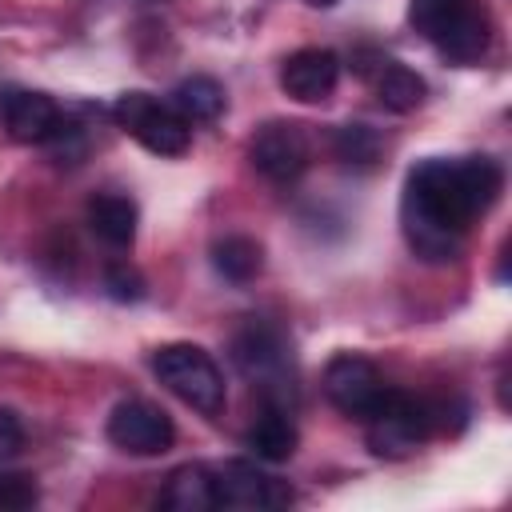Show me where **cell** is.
I'll list each match as a JSON object with an SVG mask.
<instances>
[{
	"label": "cell",
	"instance_id": "603a6c76",
	"mask_svg": "<svg viewBox=\"0 0 512 512\" xmlns=\"http://www.w3.org/2000/svg\"><path fill=\"white\" fill-rule=\"evenodd\" d=\"M308 4H312V8H332L336 0H308Z\"/></svg>",
	"mask_w": 512,
	"mask_h": 512
},
{
	"label": "cell",
	"instance_id": "9c48e42d",
	"mask_svg": "<svg viewBox=\"0 0 512 512\" xmlns=\"http://www.w3.org/2000/svg\"><path fill=\"white\" fill-rule=\"evenodd\" d=\"M248 160L252 168L272 180V184H292L304 168H308V136L300 124L292 120H272L264 124L252 144H248Z\"/></svg>",
	"mask_w": 512,
	"mask_h": 512
},
{
	"label": "cell",
	"instance_id": "5bb4252c",
	"mask_svg": "<svg viewBox=\"0 0 512 512\" xmlns=\"http://www.w3.org/2000/svg\"><path fill=\"white\" fill-rule=\"evenodd\" d=\"M160 504L168 512H208L216 508V472L204 464H180L168 472Z\"/></svg>",
	"mask_w": 512,
	"mask_h": 512
},
{
	"label": "cell",
	"instance_id": "44dd1931",
	"mask_svg": "<svg viewBox=\"0 0 512 512\" xmlns=\"http://www.w3.org/2000/svg\"><path fill=\"white\" fill-rule=\"evenodd\" d=\"M104 288H108V296L120 300V304L144 300V276H140L132 264H124V260H116V264L104 268Z\"/></svg>",
	"mask_w": 512,
	"mask_h": 512
},
{
	"label": "cell",
	"instance_id": "5b68a950",
	"mask_svg": "<svg viewBox=\"0 0 512 512\" xmlns=\"http://www.w3.org/2000/svg\"><path fill=\"white\" fill-rule=\"evenodd\" d=\"M232 360H236V368L260 388L264 404L288 408V404L296 400L288 348H284V336H280L276 328H268V324H248V328L232 340Z\"/></svg>",
	"mask_w": 512,
	"mask_h": 512
},
{
	"label": "cell",
	"instance_id": "4fadbf2b",
	"mask_svg": "<svg viewBox=\"0 0 512 512\" xmlns=\"http://www.w3.org/2000/svg\"><path fill=\"white\" fill-rule=\"evenodd\" d=\"M244 444L256 460H268V464H280L296 452L300 444V432L288 416V408H276V404H264V412L252 420V428L244 432Z\"/></svg>",
	"mask_w": 512,
	"mask_h": 512
},
{
	"label": "cell",
	"instance_id": "ba28073f",
	"mask_svg": "<svg viewBox=\"0 0 512 512\" xmlns=\"http://www.w3.org/2000/svg\"><path fill=\"white\" fill-rule=\"evenodd\" d=\"M292 504V488L252 460H228L216 472V508H236V512H268Z\"/></svg>",
	"mask_w": 512,
	"mask_h": 512
},
{
	"label": "cell",
	"instance_id": "6da1fadb",
	"mask_svg": "<svg viewBox=\"0 0 512 512\" xmlns=\"http://www.w3.org/2000/svg\"><path fill=\"white\" fill-rule=\"evenodd\" d=\"M500 188H504V168L492 156L416 164L408 172L404 204H400L408 248L428 264L452 260L460 252L464 228L496 204Z\"/></svg>",
	"mask_w": 512,
	"mask_h": 512
},
{
	"label": "cell",
	"instance_id": "277c9868",
	"mask_svg": "<svg viewBox=\"0 0 512 512\" xmlns=\"http://www.w3.org/2000/svg\"><path fill=\"white\" fill-rule=\"evenodd\" d=\"M364 424H368V448L384 460H400V456L416 452V444L428 440V432L436 424V408L412 392L384 388V396L364 416Z\"/></svg>",
	"mask_w": 512,
	"mask_h": 512
},
{
	"label": "cell",
	"instance_id": "e0dca14e",
	"mask_svg": "<svg viewBox=\"0 0 512 512\" xmlns=\"http://www.w3.org/2000/svg\"><path fill=\"white\" fill-rule=\"evenodd\" d=\"M172 108H176L188 124H196V120L208 124V120H216V116L224 112V88H220L212 76H188V80L176 84Z\"/></svg>",
	"mask_w": 512,
	"mask_h": 512
},
{
	"label": "cell",
	"instance_id": "30bf717a",
	"mask_svg": "<svg viewBox=\"0 0 512 512\" xmlns=\"http://www.w3.org/2000/svg\"><path fill=\"white\" fill-rule=\"evenodd\" d=\"M324 396H328L344 416L364 420V416L376 408V400L384 396V380H380V372H376L372 360H364V356H356V352H340V356H332L328 368H324Z\"/></svg>",
	"mask_w": 512,
	"mask_h": 512
},
{
	"label": "cell",
	"instance_id": "ac0fdd59",
	"mask_svg": "<svg viewBox=\"0 0 512 512\" xmlns=\"http://www.w3.org/2000/svg\"><path fill=\"white\" fill-rule=\"evenodd\" d=\"M424 80L412 72V68H404V64H384L380 72H376V96H380V104L388 108V112H412V108H420L424 104Z\"/></svg>",
	"mask_w": 512,
	"mask_h": 512
},
{
	"label": "cell",
	"instance_id": "7c38bea8",
	"mask_svg": "<svg viewBox=\"0 0 512 512\" xmlns=\"http://www.w3.org/2000/svg\"><path fill=\"white\" fill-rule=\"evenodd\" d=\"M340 80V56L328 48H300L280 64V88L300 104H320Z\"/></svg>",
	"mask_w": 512,
	"mask_h": 512
},
{
	"label": "cell",
	"instance_id": "9a60e30c",
	"mask_svg": "<svg viewBox=\"0 0 512 512\" xmlns=\"http://www.w3.org/2000/svg\"><path fill=\"white\" fill-rule=\"evenodd\" d=\"M88 228L108 248H132L136 240V204L120 192H100L88 200Z\"/></svg>",
	"mask_w": 512,
	"mask_h": 512
},
{
	"label": "cell",
	"instance_id": "8fae6325",
	"mask_svg": "<svg viewBox=\"0 0 512 512\" xmlns=\"http://www.w3.org/2000/svg\"><path fill=\"white\" fill-rule=\"evenodd\" d=\"M0 120L20 144H48L64 124L56 100L36 88H0Z\"/></svg>",
	"mask_w": 512,
	"mask_h": 512
},
{
	"label": "cell",
	"instance_id": "2e32d148",
	"mask_svg": "<svg viewBox=\"0 0 512 512\" xmlns=\"http://www.w3.org/2000/svg\"><path fill=\"white\" fill-rule=\"evenodd\" d=\"M212 268L232 284H248L264 268V248L252 236H224L212 244Z\"/></svg>",
	"mask_w": 512,
	"mask_h": 512
},
{
	"label": "cell",
	"instance_id": "3957f363",
	"mask_svg": "<svg viewBox=\"0 0 512 512\" xmlns=\"http://www.w3.org/2000/svg\"><path fill=\"white\" fill-rule=\"evenodd\" d=\"M152 372L188 408H196L204 416L224 412V400H228L224 372L200 344H160L152 352Z\"/></svg>",
	"mask_w": 512,
	"mask_h": 512
},
{
	"label": "cell",
	"instance_id": "d6986e66",
	"mask_svg": "<svg viewBox=\"0 0 512 512\" xmlns=\"http://www.w3.org/2000/svg\"><path fill=\"white\" fill-rule=\"evenodd\" d=\"M380 148H384L380 132H376L372 124H360V120L340 124L336 136H332V152H336V160H344L348 168H372V164L380 160Z\"/></svg>",
	"mask_w": 512,
	"mask_h": 512
},
{
	"label": "cell",
	"instance_id": "ffe728a7",
	"mask_svg": "<svg viewBox=\"0 0 512 512\" xmlns=\"http://www.w3.org/2000/svg\"><path fill=\"white\" fill-rule=\"evenodd\" d=\"M40 496L36 480L28 472H8L0 468V512H20V508H32Z\"/></svg>",
	"mask_w": 512,
	"mask_h": 512
},
{
	"label": "cell",
	"instance_id": "52a82bcc",
	"mask_svg": "<svg viewBox=\"0 0 512 512\" xmlns=\"http://www.w3.org/2000/svg\"><path fill=\"white\" fill-rule=\"evenodd\" d=\"M108 440L128 456H160L172 448V416L148 400H124L108 416Z\"/></svg>",
	"mask_w": 512,
	"mask_h": 512
},
{
	"label": "cell",
	"instance_id": "7a4b0ae2",
	"mask_svg": "<svg viewBox=\"0 0 512 512\" xmlns=\"http://www.w3.org/2000/svg\"><path fill=\"white\" fill-rule=\"evenodd\" d=\"M408 20L424 40H432L456 64H476L492 40L488 12L476 8L472 0H412Z\"/></svg>",
	"mask_w": 512,
	"mask_h": 512
},
{
	"label": "cell",
	"instance_id": "8992f818",
	"mask_svg": "<svg viewBox=\"0 0 512 512\" xmlns=\"http://www.w3.org/2000/svg\"><path fill=\"white\" fill-rule=\"evenodd\" d=\"M112 116H116V124L136 144H144L156 156H180L192 144V124L172 104H160L148 92H124V96H116Z\"/></svg>",
	"mask_w": 512,
	"mask_h": 512
},
{
	"label": "cell",
	"instance_id": "7402d4cb",
	"mask_svg": "<svg viewBox=\"0 0 512 512\" xmlns=\"http://www.w3.org/2000/svg\"><path fill=\"white\" fill-rule=\"evenodd\" d=\"M24 444V428H20V416L12 408H0V464L12 460Z\"/></svg>",
	"mask_w": 512,
	"mask_h": 512
}]
</instances>
